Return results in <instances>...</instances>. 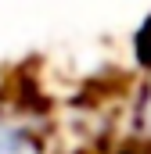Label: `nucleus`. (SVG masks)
Wrapping results in <instances>:
<instances>
[{
    "label": "nucleus",
    "instance_id": "obj_1",
    "mask_svg": "<svg viewBox=\"0 0 151 154\" xmlns=\"http://www.w3.org/2000/svg\"><path fill=\"white\" fill-rule=\"evenodd\" d=\"M0 154H47L43 140L18 118L0 115Z\"/></svg>",
    "mask_w": 151,
    "mask_h": 154
}]
</instances>
